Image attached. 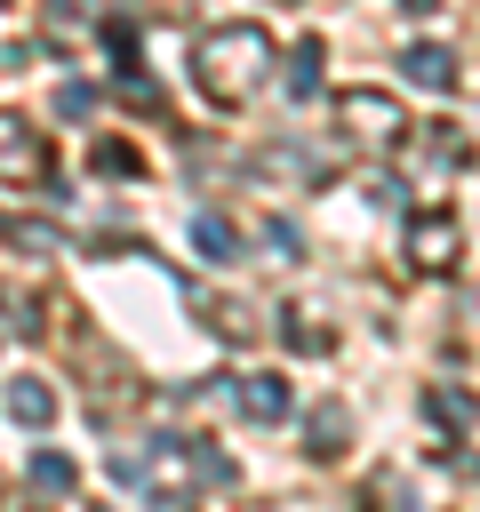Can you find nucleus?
<instances>
[{
	"label": "nucleus",
	"instance_id": "nucleus-1",
	"mask_svg": "<svg viewBox=\"0 0 480 512\" xmlns=\"http://www.w3.org/2000/svg\"><path fill=\"white\" fill-rule=\"evenodd\" d=\"M112 480L136 488L144 504H200V496L232 488L240 464L200 432H152V440H120L112 448Z\"/></svg>",
	"mask_w": 480,
	"mask_h": 512
},
{
	"label": "nucleus",
	"instance_id": "nucleus-2",
	"mask_svg": "<svg viewBox=\"0 0 480 512\" xmlns=\"http://www.w3.org/2000/svg\"><path fill=\"white\" fill-rule=\"evenodd\" d=\"M272 72H280V48H272L264 24H208V32L192 40V80H200V96L224 104V112H240Z\"/></svg>",
	"mask_w": 480,
	"mask_h": 512
},
{
	"label": "nucleus",
	"instance_id": "nucleus-3",
	"mask_svg": "<svg viewBox=\"0 0 480 512\" xmlns=\"http://www.w3.org/2000/svg\"><path fill=\"white\" fill-rule=\"evenodd\" d=\"M400 264H408L416 280H448V272L464 264V224H456V208H416L408 232H400Z\"/></svg>",
	"mask_w": 480,
	"mask_h": 512
},
{
	"label": "nucleus",
	"instance_id": "nucleus-4",
	"mask_svg": "<svg viewBox=\"0 0 480 512\" xmlns=\"http://www.w3.org/2000/svg\"><path fill=\"white\" fill-rule=\"evenodd\" d=\"M336 112H344V144H360V152H400L408 144V112L384 88H352Z\"/></svg>",
	"mask_w": 480,
	"mask_h": 512
},
{
	"label": "nucleus",
	"instance_id": "nucleus-5",
	"mask_svg": "<svg viewBox=\"0 0 480 512\" xmlns=\"http://www.w3.org/2000/svg\"><path fill=\"white\" fill-rule=\"evenodd\" d=\"M48 176H56L48 136H40L24 112H8V104H0V184H32V192H40Z\"/></svg>",
	"mask_w": 480,
	"mask_h": 512
},
{
	"label": "nucleus",
	"instance_id": "nucleus-6",
	"mask_svg": "<svg viewBox=\"0 0 480 512\" xmlns=\"http://www.w3.org/2000/svg\"><path fill=\"white\" fill-rule=\"evenodd\" d=\"M344 448H352V408L344 400H312L304 408V456L312 464H336Z\"/></svg>",
	"mask_w": 480,
	"mask_h": 512
},
{
	"label": "nucleus",
	"instance_id": "nucleus-7",
	"mask_svg": "<svg viewBox=\"0 0 480 512\" xmlns=\"http://www.w3.org/2000/svg\"><path fill=\"white\" fill-rule=\"evenodd\" d=\"M400 80H416V88L448 96V88L464 80V64H456V48H440V40H408V48H400Z\"/></svg>",
	"mask_w": 480,
	"mask_h": 512
},
{
	"label": "nucleus",
	"instance_id": "nucleus-8",
	"mask_svg": "<svg viewBox=\"0 0 480 512\" xmlns=\"http://www.w3.org/2000/svg\"><path fill=\"white\" fill-rule=\"evenodd\" d=\"M416 408H424V416H432V424H440V432H448V440H456V432H472V424H480V400H472V392H464V384H448V376H432V384H424V392H416Z\"/></svg>",
	"mask_w": 480,
	"mask_h": 512
},
{
	"label": "nucleus",
	"instance_id": "nucleus-9",
	"mask_svg": "<svg viewBox=\"0 0 480 512\" xmlns=\"http://www.w3.org/2000/svg\"><path fill=\"white\" fill-rule=\"evenodd\" d=\"M256 168H264V176H296L304 192H320V184H328V160H320L312 144H296V136L264 144V152H256Z\"/></svg>",
	"mask_w": 480,
	"mask_h": 512
},
{
	"label": "nucleus",
	"instance_id": "nucleus-10",
	"mask_svg": "<svg viewBox=\"0 0 480 512\" xmlns=\"http://www.w3.org/2000/svg\"><path fill=\"white\" fill-rule=\"evenodd\" d=\"M232 400H240V416H256V424H280V416H288V376H264V368H248V376H232Z\"/></svg>",
	"mask_w": 480,
	"mask_h": 512
},
{
	"label": "nucleus",
	"instance_id": "nucleus-11",
	"mask_svg": "<svg viewBox=\"0 0 480 512\" xmlns=\"http://www.w3.org/2000/svg\"><path fill=\"white\" fill-rule=\"evenodd\" d=\"M192 248H200L208 264H232V256H248V248H240V224H232V216H216V208H192Z\"/></svg>",
	"mask_w": 480,
	"mask_h": 512
},
{
	"label": "nucleus",
	"instance_id": "nucleus-12",
	"mask_svg": "<svg viewBox=\"0 0 480 512\" xmlns=\"http://www.w3.org/2000/svg\"><path fill=\"white\" fill-rule=\"evenodd\" d=\"M312 312H320V304H280V320H272V328H280V344H288V352H328V344H336V328H328V320H312Z\"/></svg>",
	"mask_w": 480,
	"mask_h": 512
},
{
	"label": "nucleus",
	"instance_id": "nucleus-13",
	"mask_svg": "<svg viewBox=\"0 0 480 512\" xmlns=\"http://www.w3.org/2000/svg\"><path fill=\"white\" fill-rule=\"evenodd\" d=\"M8 416H16L24 432H48V424H56V392H48L40 376H8Z\"/></svg>",
	"mask_w": 480,
	"mask_h": 512
},
{
	"label": "nucleus",
	"instance_id": "nucleus-14",
	"mask_svg": "<svg viewBox=\"0 0 480 512\" xmlns=\"http://www.w3.org/2000/svg\"><path fill=\"white\" fill-rule=\"evenodd\" d=\"M24 480H32L40 496H72V488H80V464H72L64 448H32V456H24Z\"/></svg>",
	"mask_w": 480,
	"mask_h": 512
},
{
	"label": "nucleus",
	"instance_id": "nucleus-15",
	"mask_svg": "<svg viewBox=\"0 0 480 512\" xmlns=\"http://www.w3.org/2000/svg\"><path fill=\"white\" fill-rule=\"evenodd\" d=\"M320 56H328L320 40H296V48H288V64H280V80H288V104H312V96H320Z\"/></svg>",
	"mask_w": 480,
	"mask_h": 512
},
{
	"label": "nucleus",
	"instance_id": "nucleus-16",
	"mask_svg": "<svg viewBox=\"0 0 480 512\" xmlns=\"http://www.w3.org/2000/svg\"><path fill=\"white\" fill-rule=\"evenodd\" d=\"M88 168H104V176H136L144 160H136V144H120V136H96V144H88Z\"/></svg>",
	"mask_w": 480,
	"mask_h": 512
},
{
	"label": "nucleus",
	"instance_id": "nucleus-17",
	"mask_svg": "<svg viewBox=\"0 0 480 512\" xmlns=\"http://www.w3.org/2000/svg\"><path fill=\"white\" fill-rule=\"evenodd\" d=\"M264 248H272L280 264H296V256H304V232H296L288 216H264Z\"/></svg>",
	"mask_w": 480,
	"mask_h": 512
},
{
	"label": "nucleus",
	"instance_id": "nucleus-18",
	"mask_svg": "<svg viewBox=\"0 0 480 512\" xmlns=\"http://www.w3.org/2000/svg\"><path fill=\"white\" fill-rule=\"evenodd\" d=\"M56 112H64V120H88V112H96V88H88V80H64V88H56Z\"/></svg>",
	"mask_w": 480,
	"mask_h": 512
},
{
	"label": "nucleus",
	"instance_id": "nucleus-19",
	"mask_svg": "<svg viewBox=\"0 0 480 512\" xmlns=\"http://www.w3.org/2000/svg\"><path fill=\"white\" fill-rule=\"evenodd\" d=\"M368 496H376V504H408V480H400V472H376Z\"/></svg>",
	"mask_w": 480,
	"mask_h": 512
},
{
	"label": "nucleus",
	"instance_id": "nucleus-20",
	"mask_svg": "<svg viewBox=\"0 0 480 512\" xmlns=\"http://www.w3.org/2000/svg\"><path fill=\"white\" fill-rule=\"evenodd\" d=\"M392 8H408V16H432V8H440V0H392Z\"/></svg>",
	"mask_w": 480,
	"mask_h": 512
},
{
	"label": "nucleus",
	"instance_id": "nucleus-21",
	"mask_svg": "<svg viewBox=\"0 0 480 512\" xmlns=\"http://www.w3.org/2000/svg\"><path fill=\"white\" fill-rule=\"evenodd\" d=\"M0 312H16V304H8V296H0Z\"/></svg>",
	"mask_w": 480,
	"mask_h": 512
},
{
	"label": "nucleus",
	"instance_id": "nucleus-22",
	"mask_svg": "<svg viewBox=\"0 0 480 512\" xmlns=\"http://www.w3.org/2000/svg\"><path fill=\"white\" fill-rule=\"evenodd\" d=\"M0 232H8V224H0Z\"/></svg>",
	"mask_w": 480,
	"mask_h": 512
},
{
	"label": "nucleus",
	"instance_id": "nucleus-23",
	"mask_svg": "<svg viewBox=\"0 0 480 512\" xmlns=\"http://www.w3.org/2000/svg\"><path fill=\"white\" fill-rule=\"evenodd\" d=\"M128 8H136V0H128Z\"/></svg>",
	"mask_w": 480,
	"mask_h": 512
},
{
	"label": "nucleus",
	"instance_id": "nucleus-24",
	"mask_svg": "<svg viewBox=\"0 0 480 512\" xmlns=\"http://www.w3.org/2000/svg\"><path fill=\"white\" fill-rule=\"evenodd\" d=\"M0 8H8V0H0Z\"/></svg>",
	"mask_w": 480,
	"mask_h": 512
}]
</instances>
